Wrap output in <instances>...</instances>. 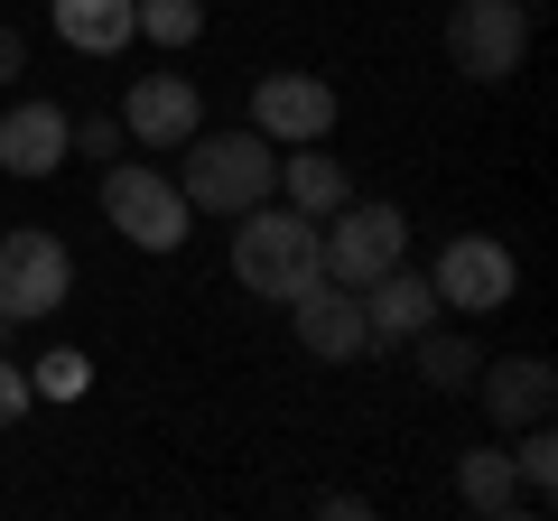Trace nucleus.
<instances>
[{
	"label": "nucleus",
	"mask_w": 558,
	"mask_h": 521,
	"mask_svg": "<svg viewBox=\"0 0 558 521\" xmlns=\"http://www.w3.org/2000/svg\"><path fill=\"white\" fill-rule=\"evenodd\" d=\"M65 289H75V260H65V242L47 233V223H10V233H0V326L57 317Z\"/></svg>",
	"instance_id": "39448f33"
},
{
	"label": "nucleus",
	"mask_w": 558,
	"mask_h": 521,
	"mask_svg": "<svg viewBox=\"0 0 558 521\" xmlns=\"http://www.w3.org/2000/svg\"><path fill=\"white\" fill-rule=\"evenodd\" d=\"M75 141L94 149V159H112V149H121V121H75Z\"/></svg>",
	"instance_id": "5701e85b"
},
{
	"label": "nucleus",
	"mask_w": 558,
	"mask_h": 521,
	"mask_svg": "<svg viewBox=\"0 0 558 521\" xmlns=\"http://www.w3.org/2000/svg\"><path fill=\"white\" fill-rule=\"evenodd\" d=\"M428 289H438V307H457V317H494V307L521 289V260L502 252L494 233H457L438 260H428Z\"/></svg>",
	"instance_id": "0eeeda50"
},
{
	"label": "nucleus",
	"mask_w": 558,
	"mask_h": 521,
	"mask_svg": "<svg viewBox=\"0 0 558 521\" xmlns=\"http://www.w3.org/2000/svg\"><path fill=\"white\" fill-rule=\"evenodd\" d=\"M521 10H539V0H521Z\"/></svg>",
	"instance_id": "b1692460"
},
{
	"label": "nucleus",
	"mask_w": 558,
	"mask_h": 521,
	"mask_svg": "<svg viewBox=\"0 0 558 521\" xmlns=\"http://www.w3.org/2000/svg\"><path fill=\"white\" fill-rule=\"evenodd\" d=\"M102 215H112V233L140 242V252H178V242H186V196H178V178H159V168H140V159H112V168H102Z\"/></svg>",
	"instance_id": "423d86ee"
},
{
	"label": "nucleus",
	"mask_w": 558,
	"mask_h": 521,
	"mask_svg": "<svg viewBox=\"0 0 558 521\" xmlns=\"http://www.w3.org/2000/svg\"><path fill=\"white\" fill-rule=\"evenodd\" d=\"M186 168H178V196L186 215H242V205L279 196V141L260 131H186Z\"/></svg>",
	"instance_id": "f03ea898"
},
{
	"label": "nucleus",
	"mask_w": 558,
	"mask_h": 521,
	"mask_svg": "<svg viewBox=\"0 0 558 521\" xmlns=\"http://www.w3.org/2000/svg\"><path fill=\"white\" fill-rule=\"evenodd\" d=\"M28 391H38V401H84V391H94V363H84L75 344H57V354L28 373Z\"/></svg>",
	"instance_id": "aec40b11"
},
{
	"label": "nucleus",
	"mask_w": 558,
	"mask_h": 521,
	"mask_svg": "<svg viewBox=\"0 0 558 521\" xmlns=\"http://www.w3.org/2000/svg\"><path fill=\"white\" fill-rule=\"evenodd\" d=\"M457 494H465V512H484V521L521 512V475H512V447H475V457H457Z\"/></svg>",
	"instance_id": "2eb2a0df"
},
{
	"label": "nucleus",
	"mask_w": 558,
	"mask_h": 521,
	"mask_svg": "<svg viewBox=\"0 0 558 521\" xmlns=\"http://www.w3.org/2000/svg\"><path fill=\"white\" fill-rule=\"evenodd\" d=\"M252 131L260 141H326L336 131V94H326L317 75H260L252 84Z\"/></svg>",
	"instance_id": "1a4fd4ad"
},
{
	"label": "nucleus",
	"mask_w": 558,
	"mask_h": 521,
	"mask_svg": "<svg viewBox=\"0 0 558 521\" xmlns=\"http://www.w3.org/2000/svg\"><path fill=\"white\" fill-rule=\"evenodd\" d=\"M317 233H326V280H344V289H363V280H381L391 260H410V215L381 205V196H363V205L344 196Z\"/></svg>",
	"instance_id": "20e7f679"
},
{
	"label": "nucleus",
	"mask_w": 558,
	"mask_h": 521,
	"mask_svg": "<svg viewBox=\"0 0 558 521\" xmlns=\"http://www.w3.org/2000/svg\"><path fill=\"white\" fill-rule=\"evenodd\" d=\"M418 373H428V391H475V344H465V336H428V326H418Z\"/></svg>",
	"instance_id": "a211bd4d"
},
{
	"label": "nucleus",
	"mask_w": 558,
	"mask_h": 521,
	"mask_svg": "<svg viewBox=\"0 0 558 521\" xmlns=\"http://www.w3.org/2000/svg\"><path fill=\"white\" fill-rule=\"evenodd\" d=\"M512 475H521V512H549V494H558V438H549V420H531V428H521Z\"/></svg>",
	"instance_id": "f3484780"
},
{
	"label": "nucleus",
	"mask_w": 558,
	"mask_h": 521,
	"mask_svg": "<svg viewBox=\"0 0 558 521\" xmlns=\"http://www.w3.org/2000/svg\"><path fill=\"white\" fill-rule=\"evenodd\" d=\"M28 401H38V391H28V373L0 354V420H28Z\"/></svg>",
	"instance_id": "412c9836"
},
{
	"label": "nucleus",
	"mask_w": 558,
	"mask_h": 521,
	"mask_svg": "<svg viewBox=\"0 0 558 521\" xmlns=\"http://www.w3.org/2000/svg\"><path fill=\"white\" fill-rule=\"evenodd\" d=\"M475 391L494 410V428H531L558 410V373L539 354H502V363H475Z\"/></svg>",
	"instance_id": "f8f14e48"
},
{
	"label": "nucleus",
	"mask_w": 558,
	"mask_h": 521,
	"mask_svg": "<svg viewBox=\"0 0 558 521\" xmlns=\"http://www.w3.org/2000/svg\"><path fill=\"white\" fill-rule=\"evenodd\" d=\"M289 317H299V344L317 363H354V354H373V326H363V299L344 280H307L299 299H289Z\"/></svg>",
	"instance_id": "6e6552de"
},
{
	"label": "nucleus",
	"mask_w": 558,
	"mask_h": 521,
	"mask_svg": "<svg viewBox=\"0 0 558 521\" xmlns=\"http://www.w3.org/2000/svg\"><path fill=\"white\" fill-rule=\"evenodd\" d=\"M531 57V10L521 0H457L447 10V65L465 84H512Z\"/></svg>",
	"instance_id": "7ed1b4c3"
},
{
	"label": "nucleus",
	"mask_w": 558,
	"mask_h": 521,
	"mask_svg": "<svg viewBox=\"0 0 558 521\" xmlns=\"http://www.w3.org/2000/svg\"><path fill=\"white\" fill-rule=\"evenodd\" d=\"M75 149V112L65 102H10L0 112V168L10 178H57Z\"/></svg>",
	"instance_id": "9d476101"
},
{
	"label": "nucleus",
	"mask_w": 558,
	"mask_h": 521,
	"mask_svg": "<svg viewBox=\"0 0 558 521\" xmlns=\"http://www.w3.org/2000/svg\"><path fill=\"white\" fill-rule=\"evenodd\" d=\"M131 28H140V38H159V47H186L205 28V0H131Z\"/></svg>",
	"instance_id": "6ab92c4d"
},
{
	"label": "nucleus",
	"mask_w": 558,
	"mask_h": 521,
	"mask_svg": "<svg viewBox=\"0 0 558 521\" xmlns=\"http://www.w3.org/2000/svg\"><path fill=\"white\" fill-rule=\"evenodd\" d=\"M354 299H363V326H373V344H410L418 326L438 317V289L418 280L410 260H391L381 280H363V289H354Z\"/></svg>",
	"instance_id": "ddd939ff"
},
{
	"label": "nucleus",
	"mask_w": 558,
	"mask_h": 521,
	"mask_svg": "<svg viewBox=\"0 0 558 521\" xmlns=\"http://www.w3.org/2000/svg\"><path fill=\"white\" fill-rule=\"evenodd\" d=\"M196 121H205V112H196V84L168 75V65H159V75H140L131 94H121V131H131L140 149H178Z\"/></svg>",
	"instance_id": "9b49d317"
},
{
	"label": "nucleus",
	"mask_w": 558,
	"mask_h": 521,
	"mask_svg": "<svg viewBox=\"0 0 558 521\" xmlns=\"http://www.w3.org/2000/svg\"><path fill=\"white\" fill-rule=\"evenodd\" d=\"M279 186H289V205H299V215H317V223L336 215L344 196H354V178H344V168L326 159L317 141H299V159H279Z\"/></svg>",
	"instance_id": "4468645a"
},
{
	"label": "nucleus",
	"mask_w": 558,
	"mask_h": 521,
	"mask_svg": "<svg viewBox=\"0 0 558 521\" xmlns=\"http://www.w3.org/2000/svg\"><path fill=\"white\" fill-rule=\"evenodd\" d=\"M233 280L252 289V299H299L307 280H326V233L317 215H299V205H242V233H233Z\"/></svg>",
	"instance_id": "f257e3e1"
},
{
	"label": "nucleus",
	"mask_w": 558,
	"mask_h": 521,
	"mask_svg": "<svg viewBox=\"0 0 558 521\" xmlns=\"http://www.w3.org/2000/svg\"><path fill=\"white\" fill-rule=\"evenodd\" d=\"M57 38L84 47V57H112V47H131V0H57Z\"/></svg>",
	"instance_id": "dca6fc26"
},
{
	"label": "nucleus",
	"mask_w": 558,
	"mask_h": 521,
	"mask_svg": "<svg viewBox=\"0 0 558 521\" xmlns=\"http://www.w3.org/2000/svg\"><path fill=\"white\" fill-rule=\"evenodd\" d=\"M20 65H28V38L10 20H0V84H20Z\"/></svg>",
	"instance_id": "4be33fe9"
}]
</instances>
